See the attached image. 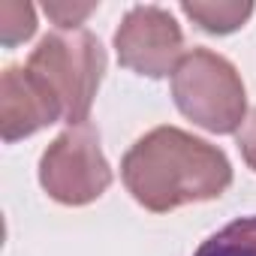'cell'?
<instances>
[{
    "instance_id": "3957f363",
    "label": "cell",
    "mask_w": 256,
    "mask_h": 256,
    "mask_svg": "<svg viewBox=\"0 0 256 256\" xmlns=\"http://www.w3.org/2000/svg\"><path fill=\"white\" fill-rule=\"evenodd\" d=\"M178 112L217 136L238 133L247 118V90L232 60L211 48H190L172 72Z\"/></svg>"
},
{
    "instance_id": "ba28073f",
    "label": "cell",
    "mask_w": 256,
    "mask_h": 256,
    "mask_svg": "<svg viewBox=\"0 0 256 256\" xmlns=\"http://www.w3.org/2000/svg\"><path fill=\"white\" fill-rule=\"evenodd\" d=\"M193 256H256V214L217 229L196 247Z\"/></svg>"
},
{
    "instance_id": "277c9868",
    "label": "cell",
    "mask_w": 256,
    "mask_h": 256,
    "mask_svg": "<svg viewBox=\"0 0 256 256\" xmlns=\"http://www.w3.org/2000/svg\"><path fill=\"white\" fill-rule=\"evenodd\" d=\"M40 184L48 199L70 208L90 205L112 187V166L102 154L100 133L90 120L66 126L42 151Z\"/></svg>"
},
{
    "instance_id": "7a4b0ae2",
    "label": "cell",
    "mask_w": 256,
    "mask_h": 256,
    "mask_svg": "<svg viewBox=\"0 0 256 256\" xmlns=\"http://www.w3.org/2000/svg\"><path fill=\"white\" fill-rule=\"evenodd\" d=\"M106 48L84 28H54L46 34L28 58V70L36 72L64 108L66 126L88 124L96 90L106 76Z\"/></svg>"
},
{
    "instance_id": "5b68a950",
    "label": "cell",
    "mask_w": 256,
    "mask_h": 256,
    "mask_svg": "<svg viewBox=\"0 0 256 256\" xmlns=\"http://www.w3.org/2000/svg\"><path fill=\"white\" fill-rule=\"evenodd\" d=\"M114 54L120 66L136 76L166 78L187 54L184 30L175 22V16L163 6H133L126 10L114 30Z\"/></svg>"
},
{
    "instance_id": "8992f818",
    "label": "cell",
    "mask_w": 256,
    "mask_h": 256,
    "mask_svg": "<svg viewBox=\"0 0 256 256\" xmlns=\"http://www.w3.org/2000/svg\"><path fill=\"white\" fill-rule=\"evenodd\" d=\"M64 120V108L48 84L22 64H12L0 76V136L4 142L28 139L46 126Z\"/></svg>"
},
{
    "instance_id": "30bf717a",
    "label": "cell",
    "mask_w": 256,
    "mask_h": 256,
    "mask_svg": "<svg viewBox=\"0 0 256 256\" xmlns=\"http://www.w3.org/2000/svg\"><path fill=\"white\" fill-rule=\"evenodd\" d=\"M42 12L64 30L78 28L90 12H96V4H46Z\"/></svg>"
},
{
    "instance_id": "9c48e42d",
    "label": "cell",
    "mask_w": 256,
    "mask_h": 256,
    "mask_svg": "<svg viewBox=\"0 0 256 256\" xmlns=\"http://www.w3.org/2000/svg\"><path fill=\"white\" fill-rule=\"evenodd\" d=\"M36 34V10L22 0H4L0 4V40L6 48L28 42Z\"/></svg>"
},
{
    "instance_id": "52a82bcc",
    "label": "cell",
    "mask_w": 256,
    "mask_h": 256,
    "mask_svg": "<svg viewBox=\"0 0 256 256\" xmlns=\"http://www.w3.org/2000/svg\"><path fill=\"white\" fill-rule=\"evenodd\" d=\"M253 4H238V0H226V4H208V0H184L181 4V12L199 24L205 34H214V36H226V34H235L238 28L247 24V18L253 16Z\"/></svg>"
},
{
    "instance_id": "6da1fadb",
    "label": "cell",
    "mask_w": 256,
    "mask_h": 256,
    "mask_svg": "<svg viewBox=\"0 0 256 256\" xmlns=\"http://www.w3.org/2000/svg\"><path fill=\"white\" fill-rule=\"evenodd\" d=\"M120 178L145 211L169 214L220 199L232 184V163L217 145L166 124L133 142L120 160Z\"/></svg>"
},
{
    "instance_id": "8fae6325",
    "label": "cell",
    "mask_w": 256,
    "mask_h": 256,
    "mask_svg": "<svg viewBox=\"0 0 256 256\" xmlns=\"http://www.w3.org/2000/svg\"><path fill=\"white\" fill-rule=\"evenodd\" d=\"M235 136H238V151H241L244 163L256 172V108L247 112V118H244V124H241V130H238Z\"/></svg>"
}]
</instances>
